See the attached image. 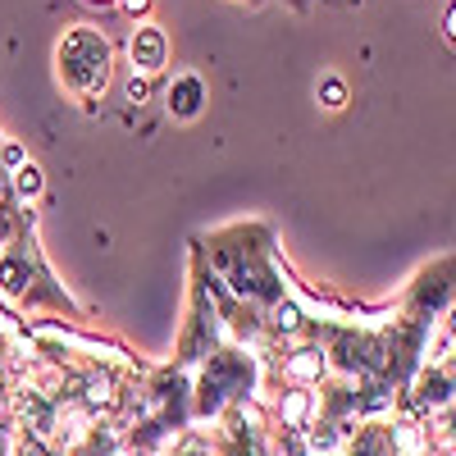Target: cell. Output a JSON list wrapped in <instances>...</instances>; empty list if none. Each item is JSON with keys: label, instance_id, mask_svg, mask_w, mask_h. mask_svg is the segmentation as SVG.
Returning a JSON list of instances; mask_svg holds the SVG:
<instances>
[{"label": "cell", "instance_id": "cell-12", "mask_svg": "<svg viewBox=\"0 0 456 456\" xmlns=\"http://www.w3.org/2000/svg\"><path fill=\"white\" fill-rule=\"evenodd\" d=\"M5 165H14V169L23 165V151H19V146H5Z\"/></svg>", "mask_w": 456, "mask_h": 456}, {"label": "cell", "instance_id": "cell-2", "mask_svg": "<svg viewBox=\"0 0 456 456\" xmlns=\"http://www.w3.org/2000/svg\"><path fill=\"white\" fill-rule=\"evenodd\" d=\"M133 64L142 69V73H156L160 64H165V32L160 28H142L137 37H133Z\"/></svg>", "mask_w": 456, "mask_h": 456}, {"label": "cell", "instance_id": "cell-9", "mask_svg": "<svg viewBox=\"0 0 456 456\" xmlns=\"http://www.w3.org/2000/svg\"><path fill=\"white\" fill-rule=\"evenodd\" d=\"M333 443H338L333 425H320V434H311V447H315V452H333Z\"/></svg>", "mask_w": 456, "mask_h": 456}, {"label": "cell", "instance_id": "cell-15", "mask_svg": "<svg viewBox=\"0 0 456 456\" xmlns=\"http://www.w3.org/2000/svg\"><path fill=\"white\" fill-rule=\"evenodd\" d=\"M447 429H452V438H456V406H452V415H447Z\"/></svg>", "mask_w": 456, "mask_h": 456}, {"label": "cell", "instance_id": "cell-1", "mask_svg": "<svg viewBox=\"0 0 456 456\" xmlns=\"http://www.w3.org/2000/svg\"><path fill=\"white\" fill-rule=\"evenodd\" d=\"M60 73L73 92L96 96L110 78V42L92 28H73L60 42Z\"/></svg>", "mask_w": 456, "mask_h": 456}, {"label": "cell", "instance_id": "cell-5", "mask_svg": "<svg viewBox=\"0 0 456 456\" xmlns=\"http://www.w3.org/2000/svg\"><path fill=\"white\" fill-rule=\"evenodd\" d=\"M324 374V356L320 352H297L288 361V379H297V384H311V379Z\"/></svg>", "mask_w": 456, "mask_h": 456}, {"label": "cell", "instance_id": "cell-8", "mask_svg": "<svg viewBox=\"0 0 456 456\" xmlns=\"http://www.w3.org/2000/svg\"><path fill=\"white\" fill-rule=\"evenodd\" d=\"M283 420H288V425H301V420H306V393H288V402H283Z\"/></svg>", "mask_w": 456, "mask_h": 456}, {"label": "cell", "instance_id": "cell-13", "mask_svg": "<svg viewBox=\"0 0 456 456\" xmlns=\"http://www.w3.org/2000/svg\"><path fill=\"white\" fill-rule=\"evenodd\" d=\"M142 96H146V83L133 78V83H128V101H142Z\"/></svg>", "mask_w": 456, "mask_h": 456}, {"label": "cell", "instance_id": "cell-10", "mask_svg": "<svg viewBox=\"0 0 456 456\" xmlns=\"http://www.w3.org/2000/svg\"><path fill=\"white\" fill-rule=\"evenodd\" d=\"M274 315H279V329H297V311L292 306H279Z\"/></svg>", "mask_w": 456, "mask_h": 456}, {"label": "cell", "instance_id": "cell-14", "mask_svg": "<svg viewBox=\"0 0 456 456\" xmlns=\"http://www.w3.org/2000/svg\"><path fill=\"white\" fill-rule=\"evenodd\" d=\"M124 5H128V10L137 14V10H146V0H124Z\"/></svg>", "mask_w": 456, "mask_h": 456}, {"label": "cell", "instance_id": "cell-7", "mask_svg": "<svg viewBox=\"0 0 456 456\" xmlns=\"http://www.w3.org/2000/svg\"><path fill=\"white\" fill-rule=\"evenodd\" d=\"M14 187H19V197H37V192H42V174H37V165H19L14 169Z\"/></svg>", "mask_w": 456, "mask_h": 456}, {"label": "cell", "instance_id": "cell-16", "mask_svg": "<svg viewBox=\"0 0 456 456\" xmlns=\"http://www.w3.org/2000/svg\"><path fill=\"white\" fill-rule=\"evenodd\" d=\"M447 32H452V37H456V10H452V14H447Z\"/></svg>", "mask_w": 456, "mask_h": 456}, {"label": "cell", "instance_id": "cell-3", "mask_svg": "<svg viewBox=\"0 0 456 456\" xmlns=\"http://www.w3.org/2000/svg\"><path fill=\"white\" fill-rule=\"evenodd\" d=\"M201 101H206V87H201V78H178L174 83V92H169V110L178 114V119H192V114L201 110Z\"/></svg>", "mask_w": 456, "mask_h": 456}, {"label": "cell", "instance_id": "cell-4", "mask_svg": "<svg viewBox=\"0 0 456 456\" xmlns=\"http://www.w3.org/2000/svg\"><path fill=\"white\" fill-rule=\"evenodd\" d=\"M83 402L87 406H101V411H114L119 406V384H114L110 374H92L83 384Z\"/></svg>", "mask_w": 456, "mask_h": 456}, {"label": "cell", "instance_id": "cell-11", "mask_svg": "<svg viewBox=\"0 0 456 456\" xmlns=\"http://www.w3.org/2000/svg\"><path fill=\"white\" fill-rule=\"evenodd\" d=\"M324 105H342V83H329L324 87Z\"/></svg>", "mask_w": 456, "mask_h": 456}, {"label": "cell", "instance_id": "cell-6", "mask_svg": "<svg viewBox=\"0 0 456 456\" xmlns=\"http://www.w3.org/2000/svg\"><path fill=\"white\" fill-rule=\"evenodd\" d=\"M0 288H5V292H23L28 288V265L23 260H5V265H0Z\"/></svg>", "mask_w": 456, "mask_h": 456}]
</instances>
